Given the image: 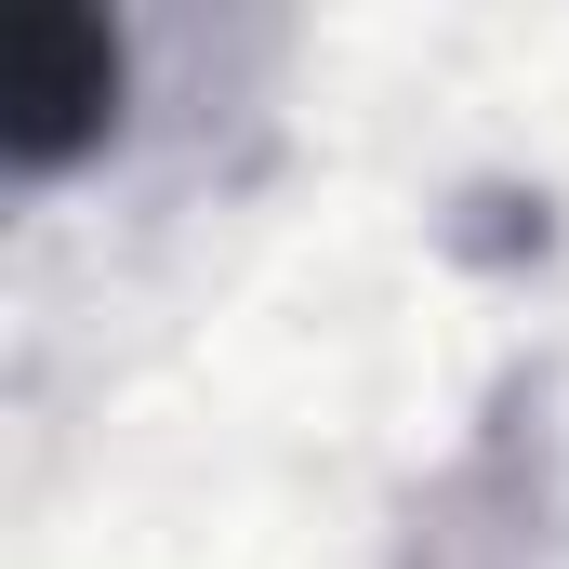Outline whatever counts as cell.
I'll return each mask as SVG.
<instances>
[{
  "mask_svg": "<svg viewBox=\"0 0 569 569\" xmlns=\"http://www.w3.org/2000/svg\"><path fill=\"white\" fill-rule=\"evenodd\" d=\"M120 27L80 13V0H13L0 13V159L13 172H67L120 133Z\"/></svg>",
  "mask_w": 569,
  "mask_h": 569,
  "instance_id": "1",
  "label": "cell"
}]
</instances>
